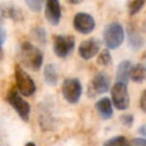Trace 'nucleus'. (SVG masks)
<instances>
[{"label": "nucleus", "instance_id": "obj_10", "mask_svg": "<svg viewBox=\"0 0 146 146\" xmlns=\"http://www.w3.org/2000/svg\"><path fill=\"white\" fill-rule=\"evenodd\" d=\"M100 50V41L96 38H89L83 40L79 46V55L82 59L88 60L98 55Z\"/></svg>", "mask_w": 146, "mask_h": 146}, {"label": "nucleus", "instance_id": "obj_3", "mask_svg": "<svg viewBox=\"0 0 146 146\" xmlns=\"http://www.w3.org/2000/svg\"><path fill=\"white\" fill-rule=\"evenodd\" d=\"M103 38L108 49H117L124 40L123 26L117 22L108 23L103 31Z\"/></svg>", "mask_w": 146, "mask_h": 146}, {"label": "nucleus", "instance_id": "obj_12", "mask_svg": "<svg viewBox=\"0 0 146 146\" xmlns=\"http://www.w3.org/2000/svg\"><path fill=\"white\" fill-rule=\"evenodd\" d=\"M0 13H1V17L9 18L14 22H21L24 19V15L21 11V9L10 2L2 3L0 6Z\"/></svg>", "mask_w": 146, "mask_h": 146}, {"label": "nucleus", "instance_id": "obj_28", "mask_svg": "<svg viewBox=\"0 0 146 146\" xmlns=\"http://www.w3.org/2000/svg\"><path fill=\"white\" fill-rule=\"evenodd\" d=\"M67 3H71V5H78L80 2H82L83 0H65Z\"/></svg>", "mask_w": 146, "mask_h": 146}, {"label": "nucleus", "instance_id": "obj_21", "mask_svg": "<svg viewBox=\"0 0 146 146\" xmlns=\"http://www.w3.org/2000/svg\"><path fill=\"white\" fill-rule=\"evenodd\" d=\"M32 35L36 41H39L41 43H46L47 38H46V31L43 27H40V26L34 27L32 31Z\"/></svg>", "mask_w": 146, "mask_h": 146}, {"label": "nucleus", "instance_id": "obj_16", "mask_svg": "<svg viewBox=\"0 0 146 146\" xmlns=\"http://www.w3.org/2000/svg\"><path fill=\"white\" fill-rule=\"evenodd\" d=\"M43 78L47 84L56 86L58 82V70L54 63H49L43 68Z\"/></svg>", "mask_w": 146, "mask_h": 146}, {"label": "nucleus", "instance_id": "obj_24", "mask_svg": "<svg viewBox=\"0 0 146 146\" xmlns=\"http://www.w3.org/2000/svg\"><path fill=\"white\" fill-rule=\"evenodd\" d=\"M119 119H120V122L128 128H130L133 124V115L132 114H123V115H120Z\"/></svg>", "mask_w": 146, "mask_h": 146}, {"label": "nucleus", "instance_id": "obj_2", "mask_svg": "<svg viewBox=\"0 0 146 146\" xmlns=\"http://www.w3.org/2000/svg\"><path fill=\"white\" fill-rule=\"evenodd\" d=\"M6 99H7L8 104L18 114V116L23 121L29 122V120H30V113H31V106L23 98V95L16 88H10L9 89V91L7 92Z\"/></svg>", "mask_w": 146, "mask_h": 146}, {"label": "nucleus", "instance_id": "obj_11", "mask_svg": "<svg viewBox=\"0 0 146 146\" xmlns=\"http://www.w3.org/2000/svg\"><path fill=\"white\" fill-rule=\"evenodd\" d=\"M44 16L51 25H58L62 18V9L59 0H47L44 7Z\"/></svg>", "mask_w": 146, "mask_h": 146}, {"label": "nucleus", "instance_id": "obj_23", "mask_svg": "<svg viewBox=\"0 0 146 146\" xmlns=\"http://www.w3.org/2000/svg\"><path fill=\"white\" fill-rule=\"evenodd\" d=\"M5 40H6V31H5L2 21L0 18V59L3 56V42H5Z\"/></svg>", "mask_w": 146, "mask_h": 146}, {"label": "nucleus", "instance_id": "obj_13", "mask_svg": "<svg viewBox=\"0 0 146 146\" xmlns=\"http://www.w3.org/2000/svg\"><path fill=\"white\" fill-rule=\"evenodd\" d=\"M95 108L98 115L104 120H108L113 116V104L108 97H103L98 99L95 104Z\"/></svg>", "mask_w": 146, "mask_h": 146}, {"label": "nucleus", "instance_id": "obj_6", "mask_svg": "<svg viewBox=\"0 0 146 146\" xmlns=\"http://www.w3.org/2000/svg\"><path fill=\"white\" fill-rule=\"evenodd\" d=\"M62 94L64 99L70 104H76L82 95L81 82L75 78H67L62 84Z\"/></svg>", "mask_w": 146, "mask_h": 146}, {"label": "nucleus", "instance_id": "obj_18", "mask_svg": "<svg viewBox=\"0 0 146 146\" xmlns=\"http://www.w3.org/2000/svg\"><path fill=\"white\" fill-rule=\"evenodd\" d=\"M146 0H129L128 2V11L130 16H133L136 14H138L141 8L144 7Z\"/></svg>", "mask_w": 146, "mask_h": 146}, {"label": "nucleus", "instance_id": "obj_4", "mask_svg": "<svg viewBox=\"0 0 146 146\" xmlns=\"http://www.w3.org/2000/svg\"><path fill=\"white\" fill-rule=\"evenodd\" d=\"M15 81H16V89L25 97L32 96L36 90L34 80L21 65H16L15 67Z\"/></svg>", "mask_w": 146, "mask_h": 146}, {"label": "nucleus", "instance_id": "obj_25", "mask_svg": "<svg viewBox=\"0 0 146 146\" xmlns=\"http://www.w3.org/2000/svg\"><path fill=\"white\" fill-rule=\"evenodd\" d=\"M139 107L140 110L146 113V89L140 94V97H139Z\"/></svg>", "mask_w": 146, "mask_h": 146}, {"label": "nucleus", "instance_id": "obj_22", "mask_svg": "<svg viewBox=\"0 0 146 146\" xmlns=\"http://www.w3.org/2000/svg\"><path fill=\"white\" fill-rule=\"evenodd\" d=\"M25 3L30 8V10L34 13H39L42 9V0H25Z\"/></svg>", "mask_w": 146, "mask_h": 146}, {"label": "nucleus", "instance_id": "obj_9", "mask_svg": "<svg viewBox=\"0 0 146 146\" xmlns=\"http://www.w3.org/2000/svg\"><path fill=\"white\" fill-rule=\"evenodd\" d=\"M96 22L90 14L78 13L73 18V27L76 32L81 34H89L95 30Z\"/></svg>", "mask_w": 146, "mask_h": 146}, {"label": "nucleus", "instance_id": "obj_7", "mask_svg": "<svg viewBox=\"0 0 146 146\" xmlns=\"http://www.w3.org/2000/svg\"><path fill=\"white\" fill-rule=\"evenodd\" d=\"M75 46V39L72 34L55 35L54 38V52L59 58H65L72 54Z\"/></svg>", "mask_w": 146, "mask_h": 146}, {"label": "nucleus", "instance_id": "obj_29", "mask_svg": "<svg viewBox=\"0 0 146 146\" xmlns=\"http://www.w3.org/2000/svg\"><path fill=\"white\" fill-rule=\"evenodd\" d=\"M143 30H144V32L146 33V19H145V22H144V24H143Z\"/></svg>", "mask_w": 146, "mask_h": 146}, {"label": "nucleus", "instance_id": "obj_27", "mask_svg": "<svg viewBox=\"0 0 146 146\" xmlns=\"http://www.w3.org/2000/svg\"><path fill=\"white\" fill-rule=\"evenodd\" d=\"M138 133L146 138V123L143 124V125H140V127L138 128Z\"/></svg>", "mask_w": 146, "mask_h": 146}, {"label": "nucleus", "instance_id": "obj_5", "mask_svg": "<svg viewBox=\"0 0 146 146\" xmlns=\"http://www.w3.org/2000/svg\"><path fill=\"white\" fill-rule=\"evenodd\" d=\"M111 100L114 107L119 111H124L130 105L128 87L123 82H115L111 88Z\"/></svg>", "mask_w": 146, "mask_h": 146}, {"label": "nucleus", "instance_id": "obj_20", "mask_svg": "<svg viewBox=\"0 0 146 146\" xmlns=\"http://www.w3.org/2000/svg\"><path fill=\"white\" fill-rule=\"evenodd\" d=\"M112 62V56H111V52H110V49L106 48V49H103L100 51V54L98 55L97 57V63L102 66H107L110 65Z\"/></svg>", "mask_w": 146, "mask_h": 146}, {"label": "nucleus", "instance_id": "obj_17", "mask_svg": "<svg viewBox=\"0 0 146 146\" xmlns=\"http://www.w3.org/2000/svg\"><path fill=\"white\" fill-rule=\"evenodd\" d=\"M130 79L136 83H143L146 81V64L138 63L131 67Z\"/></svg>", "mask_w": 146, "mask_h": 146}, {"label": "nucleus", "instance_id": "obj_1", "mask_svg": "<svg viewBox=\"0 0 146 146\" xmlns=\"http://www.w3.org/2000/svg\"><path fill=\"white\" fill-rule=\"evenodd\" d=\"M18 58L23 66L32 71H39L43 62V54L31 42L24 41L19 46Z\"/></svg>", "mask_w": 146, "mask_h": 146}, {"label": "nucleus", "instance_id": "obj_14", "mask_svg": "<svg viewBox=\"0 0 146 146\" xmlns=\"http://www.w3.org/2000/svg\"><path fill=\"white\" fill-rule=\"evenodd\" d=\"M131 67H132V63L129 59H124V60L120 62V64L117 65V68H116V81L123 82L127 84L128 81L130 80Z\"/></svg>", "mask_w": 146, "mask_h": 146}, {"label": "nucleus", "instance_id": "obj_15", "mask_svg": "<svg viewBox=\"0 0 146 146\" xmlns=\"http://www.w3.org/2000/svg\"><path fill=\"white\" fill-rule=\"evenodd\" d=\"M127 36H128V43L129 47L132 50H139L143 46H144V39L141 38V35L131 26L128 27L127 30Z\"/></svg>", "mask_w": 146, "mask_h": 146}, {"label": "nucleus", "instance_id": "obj_8", "mask_svg": "<svg viewBox=\"0 0 146 146\" xmlns=\"http://www.w3.org/2000/svg\"><path fill=\"white\" fill-rule=\"evenodd\" d=\"M111 87V78L105 72H97L88 87V95L89 97H95L97 95H102L106 91H108Z\"/></svg>", "mask_w": 146, "mask_h": 146}, {"label": "nucleus", "instance_id": "obj_30", "mask_svg": "<svg viewBox=\"0 0 146 146\" xmlns=\"http://www.w3.org/2000/svg\"><path fill=\"white\" fill-rule=\"evenodd\" d=\"M31 145H32V146H34L35 144H34V143H32V141H30V143H26V146H31Z\"/></svg>", "mask_w": 146, "mask_h": 146}, {"label": "nucleus", "instance_id": "obj_26", "mask_svg": "<svg viewBox=\"0 0 146 146\" xmlns=\"http://www.w3.org/2000/svg\"><path fill=\"white\" fill-rule=\"evenodd\" d=\"M130 144H132V145H137V146H146V138L144 137V138H141V137H139V138H135V139H132L131 141H130Z\"/></svg>", "mask_w": 146, "mask_h": 146}, {"label": "nucleus", "instance_id": "obj_19", "mask_svg": "<svg viewBox=\"0 0 146 146\" xmlns=\"http://www.w3.org/2000/svg\"><path fill=\"white\" fill-rule=\"evenodd\" d=\"M130 141L127 140V138L124 136H115V137H112L110 139H107L106 141H104V145L106 146H127L129 145Z\"/></svg>", "mask_w": 146, "mask_h": 146}]
</instances>
